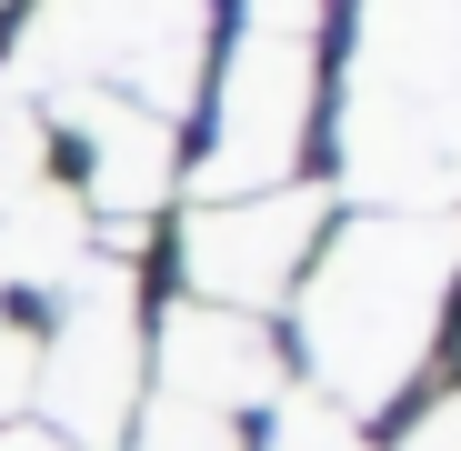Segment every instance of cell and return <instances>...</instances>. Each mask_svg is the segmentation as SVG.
I'll use <instances>...</instances> for the list:
<instances>
[{"instance_id":"obj_11","label":"cell","mask_w":461,"mask_h":451,"mask_svg":"<svg viewBox=\"0 0 461 451\" xmlns=\"http://www.w3.org/2000/svg\"><path fill=\"white\" fill-rule=\"evenodd\" d=\"M271 451H371V441H361V421H341L331 401L291 392V401H281V421H271Z\"/></svg>"},{"instance_id":"obj_16","label":"cell","mask_w":461,"mask_h":451,"mask_svg":"<svg viewBox=\"0 0 461 451\" xmlns=\"http://www.w3.org/2000/svg\"><path fill=\"white\" fill-rule=\"evenodd\" d=\"M0 291H11V281H0Z\"/></svg>"},{"instance_id":"obj_12","label":"cell","mask_w":461,"mask_h":451,"mask_svg":"<svg viewBox=\"0 0 461 451\" xmlns=\"http://www.w3.org/2000/svg\"><path fill=\"white\" fill-rule=\"evenodd\" d=\"M31 361H41V351H31L21 331H0V431L31 411Z\"/></svg>"},{"instance_id":"obj_5","label":"cell","mask_w":461,"mask_h":451,"mask_svg":"<svg viewBox=\"0 0 461 451\" xmlns=\"http://www.w3.org/2000/svg\"><path fill=\"white\" fill-rule=\"evenodd\" d=\"M312 121V41H241L221 70V131L201 161V211L211 201H251V191H291V150Z\"/></svg>"},{"instance_id":"obj_14","label":"cell","mask_w":461,"mask_h":451,"mask_svg":"<svg viewBox=\"0 0 461 451\" xmlns=\"http://www.w3.org/2000/svg\"><path fill=\"white\" fill-rule=\"evenodd\" d=\"M402 451H461V392H451L441 411H421V431H411Z\"/></svg>"},{"instance_id":"obj_6","label":"cell","mask_w":461,"mask_h":451,"mask_svg":"<svg viewBox=\"0 0 461 451\" xmlns=\"http://www.w3.org/2000/svg\"><path fill=\"white\" fill-rule=\"evenodd\" d=\"M312 231H321V191H301V181L291 191H251V201H211L181 231V271H191V291L211 301V311L261 321L271 301L291 291Z\"/></svg>"},{"instance_id":"obj_8","label":"cell","mask_w":461,"mask_h":451,"mask_svg":"<svg viewBox=\"0 0 461 451\" xmlns=\"http://www.w3.org/2000/svg\"><path fill=\"white\" fill-rule=\"evenodd\" d=\"M281 392V351L261 321L241 311H211V301H181L161 321V401H191V411H241V401H271Z\"/></svg>"},{"instance_id":"obj_2","label":"cell","mask_w":461,"mask_h":451,"mask_svg":"<svg viewBox=\"0 0 461 451\" xmlns=\"http://www.w3.org/2000/svg\"><path fill=\"white\" fill-rule=\"evenodd\" d=\"M341 171L381 211H461V0H361Z\"/></svg>"},{"instance_id":"obj_13","label":"cell","mask_w":461,"mask_h":451,"mask_svg":"<svg viewBox=\"0 0 461 451\" xmlns=\"http://www.w3.org/2000/svg\"><path fill=\"white\" fill-rule=\"evenodd\" d=\"M312 21H321V0H251L261 41H312Z\"/></svg>"},{"instance_id":"obj_7","label":"cell","mask_w":461,"mask_h":451,"mask_svg":"<svg viewBox=\"0 0 461 451\" xmlns=\"http://www.w3.org/2000/svg\"><path fill=\"white\" fill-rule=\"evenodd\" d=\"M50 111L91 140V201L111 211V241L140 251V221L161 211L171 181H181V161H171V121H150V111H131V101H111V91H60Z\"/></svg>"},{"instance_id":"obj_9","label":"cell","mask_w":461,"mask_h":451,"mask_svg":"<svg viewBox=\"0 0 461 451\" xmlns=\"http://www.w3.org/2000/svg\"><path fill=\"white\" fill-rule=\"evenodd\" d=\"M81 271H91V221L41 171L11 211H0V281H11V291H70Z\"/></svg>"},{"instance_id":"obj_4","label":"cell","mask_w":461,"mask_h":451,"mask_svg":"<svg viewBox=\"0 0 461 451\" xmlns=\"http://www.w3.org/2000/svg\"><path fill=\"white\" fill-rule=\"evenodd\" d=\"M131 261H91L70 281V311L50 351L31 361V401L50 411V441L70 451H121L131 441V392H140V321H131Z\"/></svg>"},{"instance_id":"obj_1","label":"cell","mask_w":461,"mask_h":451,"mask_svg":"<svg viewBox=\"0 0 461 451\" xmlns=\"http://www.w3.org/2000/svg\"><path fill=\"white\" fill-rule=\"evenodd\" d=\"M461 281V211H371L331 241L301 291V371L341 421L381 411L441 341V301Z\"/></svg>"},{"instance_id":"obj_15","label":"cell","mask_w":461,"mask_h":451,"mask_svg":"<svg viewBox=\"0 0 461 451\" xmlns=\"http://www.w3.org/2000/svg\"><path fill=\"white\" fill-rule=\"evenodd\" d=\"M0 451H70V441H50V431H31V421H11V431H0Z\"/></svg>"},{"instance_id":"obj_3","label":"cell","mask_w":461,"mask_h":451,"mask_svg":"<svg viewBox=\"0 0 461 451\" xmlns=\"http://www.w3.org/2000/svg\"><path fill=\"white\" fill-rule=\"evenodd\" d=\"M201 41H211V0H41L11 91H111L150 121H171L201 91Z\"/></svg>"},{"instance_id":"obj_10","label":"cell","mask_w":461,"mask_h":451,"mask_svg":"<svg viewBox=\"0 0 461 451\" xmlns=\"http://www.w3.org/2000/svg\"><path fill=\"white\" fill-rule=\"evenodd\" d=\"M131 451H241V441H230V421H221V411H191V401H150Z\"/></svg>"}]
</instances>
